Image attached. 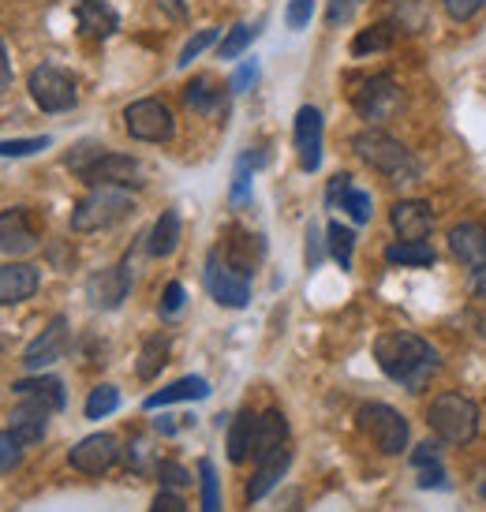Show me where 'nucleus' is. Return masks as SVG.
Wrapping results in <instances>:
<instances>
[{
    "label": "nucleus",
    "mask_w": 486,
    "mask_h": 512,
    "mask_svg": "<svg viewBox=\"0 0 486 512\" xmlns=\"http://www.w3.org/2000/svg\"><path fill=\"white\" fill-rule=\"evenodd\" d=\"M374 363L382 367L386 378L404 385L408 393H423V389L430 385V378L442 370L438 348H434L427 337L408 333V329L382 333V337L374 341Z\"/></svg>",
    "instance_id": "1"
},
{
    "label": "nucleus",
    "mask_w": 486,
    "mask_h": 512,
    "mask_svg": "<svg viewBox=\"0 0 486 512\" xmlns=\"http://www.w3.org/2000/svg\"><path fill=\"white\" fill-rule=\"evenodd\" d=\"M479 404L464 393H438L427 408L430 434L442 445H468L479 434Z\"/></svg>",
    "instance_id": "2"
},
{
    "label": "nucleus",
    "mask_w": 486,
    "mask_h": 512,
    "mask_svg": "<svg viewBox=\"0 0 486 512\" xmlns=\"http://www.w3.org/2000/svg\"><path fill=\"white\" fill-rule=\"evenodd\" d=\"M352 146H356V154L363 157L374 172L389 176L393 184H412L415 176H419V161L412 157V150L404 143H397L393 135H386V131H378V128L359 131L356 139H352Z\"/></svg>",
    "instance_id": "3"
},
{
    "label": "nucleus",
    "mask_w": 486,
    "mask_h": 512,
    "mask_svg": "<svg viewBox=\"0 0 486 512\" xmlns=\"http://www.w3.org/2000/svg\"><path fill=\"white\" fill-rule=\"evenodd\" d=\"M135 210V202L124 187H90V195L75 202L72 210V232H105L120 225Z\"/></svg>",
    "instance_id": "4"
},
{
    "label": "nucleus",
    "mask_w": 486,
    "mask_h": 512,
    "mask_svg": "<svg viewBox=\"0 0 486 512\" xmlns=\"http://www.w3.org/2000/svg\"><path fill=\"white\" fill-rule=\"evenodd\" d=\"M359 430L374 441V449L386 456H401L408 453V441H412V427L393 404H382V400H371L356 412Z\"/></svg>",
    "instance_id": "5"
},
{
    "label": "nucleus",
    "mask_w": 486,
    "mask_h": 512,
    "mask_svg": "<svg viewBox=\"0 0 486 512\" xmlns=\"http://www.w3.org/2000/svg\"><path fill=\"white\" fill-rule=\"evenodd\" d=\"M202 281H206L210 299L221 303V307H229V311H243V307L251 303V281H247L240 270H232L229 262H225V255H221V247H214V251L206 255Z\"/></svg>",
    "instance_id": "6"
},
{
    "label": "nucleus",
    "mask_w": 486,
    "mask_h": 512,
    "mask_svg": "<svg viewBox=\"0 0 486 512\" xmlns=\"http://www.w3.org/2000/svg\"><path fill=\"white\" fill-rule=\"evenodd\" d=\"M27 90L42 113H68L75 101H79L75 79L64 68H57V64H38L27 79Z\"/></svg>",
    "instance_id": "7"
},
{
    "label": "nucleus",
    "mask_w": 486,
    "mask_h": 512,
    "mask_svg": "<svg viewBox=\"0 0 486 512\" xmlns=\"http://www.w3.org/2000/svg\"><path fill=\"white\" fill-rule=\"evenodd\" d=\"M124 128L139 143H169L176 135V120L161 98H139L124 109Z\"/></svg>",
    "instance_id": "8"
},
{
    "label": "nucleus",
    "mask_w": 486,
    "mask_h": 512,
    "mask_svg": "<svg viewBox=\"0 0 486 512\" xmlns=\"http://www.w3.org/2000/svg\"><path fill=\"white\" fill-rule=\"evenodd\" d=\"M131 285H135V273H131V255H128L120 266L98 270L86 281V299H90L98 311H116V307L131 296Z\"/></svg>",
    "instance_id": "9"
},
{
    "label": "nucleus",
    "mask_w": 486,
    "mask_h": 512,
    "mask_svg": "<svg viewBox=\"0 0 486 512\" xmlns=\"http://www.w3.org/2000/svg\"><path fill=\"white\" fill-rule=\"evenodd\" d=\"M83 180L90 187H143V165H139V157L131 154H113V150H105V154L83 172Z\"/></svg>",
    "instance_id": "10"
},
{
    "label": "nucleus",
    "mask_w": 486,
    "mask_h": 512,
    "mask_svg": "<svg viewBox=\"0 0 486 512\" xmlns=\"http://www.w3.org/2000/svg\"><path fill=\"white\" fill-rule=\"evenodd\" d=\"M352 105L363 120L378 124V120H389L393 109L401 105V90L389 75H371V79H363L359 90H352Z\"/></svg>",
    "instance_id": "11"
},
{
    "label": "nucleus",
    "mask_w": 486,
    "mask_h": 512,
    "mask_svg": "<svg viewBox=\"0 0 486 512\" xmlns=\"http://www.w3.org/2000/svg\"><path fill=\"white\" fill-rule=\"evenodd\" d=\"M116 460H120V441L113 434H105V430L86 434L83 441H75L72 449H68V464L75 471H83V475H105Z\"/></svg>",
    "instance_id": "12"
},
{
    "label": "nucleus",
    "mask_w": 486,
    "mask_h": 512,
    "mask_svg": "<svg viewBox=\"0 0 486 512\" xmlns=\"http://www.w3.org/2000/svg\"><path fill=\"white\" fill-rule=\"evenodd\" d=\"M322 135H326L322 113H318L315 105H303L300 113H296V124H292V139H296V154H300L303 172H318V165H322Z\"/></svg>",
    "instance_id": "13"
},
{
    "label": "nucleus",
    "mask_w": 486,
    "mask_h": 512,
    "mask_svg": "<svg viewBox=\"0 0 486 512\" xmlns=\"http://www.w3.org/2000/svg\"><path fill=\"white\" fill-rule=\"evenodd\" d=\"M64 352H68V318L64 314H57L49 326L34 337V341L27 344V352H23V367L27 370H45L53 367L57 359H64Z\"/></svg>",
    "instance_id": "14"
},
{
    "label": "nucleus",
    "mask_w": 486,
    "mask_h": 512,
    "mask_svg": "<svg viewBox=\"0 0 486 512\" xmlns=\"http://www.w3.org/2000/svg\"><path fill=\"white\" fill-rule=\"evenodd\" d=\"M38 243H42V236H38V225H34L27 206H15V210L0 214V251L4 255H30Z\"/></svg>",
    "instance_id": "15"
},
{
    "label": "nucleus",
    "mask_w": 486,
    "mask_h": 512,
    "mask_svg": "<svg viewBox=\"0 0 486 512\" xmlns=\"http://www.w3.org/2000/svg\"><path fill=\"white\" fill-rule=\"evenodd\" d=\"M49 415H53L49 404H42V400H34V397H19V404H15L12 415H8V430H12V438L19 441L23 449H30V445H38V441L45 438Z\"/></svg>",
    "instance_id": "16"
},
{
    "label": "nucleus",
    "mask_w": 486,
    "mask_h": 512,
    "mask_svg": "<svg viewBox=\"0 0 486 512\" xmlns=\"http://www.w3.org/2000/svg\"><path fill=\"white\" fill-rule=\"evenodd\" d=\"M292 453L288 449V419L281 412H262L255 419V445H251V456L255 464H266V460H277V456Z\"/></svg>",
    "instance_id": "17"
},
{
    "label": "nucleus",
    "mask_w": 486,
    "mask_h": 512,
    "mask_svg": "<svg viewBox=\"0 0 486 512\" xmlns=\"http://www.w3.org/2000/svg\"><path fill=\"white\" fill-rule=\"evenodd\" d=\"M42 288V273L30 262H4L0 266V307H15Z\"/></svg>",
    "instance_id": "18"
},
{
    "label": "nucleus",
    "mask_w": 486,
    "mask_h": 512,
    "mask_svg": "<svg viewBox=\"0 0 486 512\" xmlns=\"http://www.w3.org/2000/svg\"><path fill=\"white\" fill-rule=\"evenodd\" d=\"M449 251L460 266H483L486 262V225L483 221H460V225L449 228Z\"/></svg>",
    "instance_id": "19"
},
{
    "label": "nucleus",
    "mask_w": 486,
    "mask_h": 512,
    "mask_svg": "<svg viewBox=\"0 0 486 512\" xmlns=\"http://www.w3.org/2000/svg\"><path fill=\"white\" fill-rule=\"evenodd\" d=\"M389 221H393V232H397L401 240H427L430 232H434V210H430V202H423V199L397 202Z\"/></svg>",
    "instance_id": "20"
},
{
    "label": "nucleus",
    "mask_w": 486,
    "mask_h": 512,
    "mask_svg": "<svg viewBox=\"0 0 486 512\" xmlns=\"http://www.w3.org/2000/svg\"><path fill=\"white\" fill-rule=\"evenodd\" d=\"M75 23H79L86 38H113L116 30H120V15H116L109 0H79Z\"/></svg>",
    "instance_id": "21"
},
{
    "label": "nucleus",
    "mask_w": 486,
    "mask_h": 512,
    "mask_svg": "<svg viewBox=\"0 0 486 512\" xmlns=\"http://www.w3.org/2000/svg\"><path fill=\"white\" fill-rule=\"evenodd\" d=\"M210 397V382L199 378V374H187V378H176L172 385L158 389V393H150L143 400L146 412H158V408H169V404H180V400H206Z\"/></svg>",
    "instance_id": "22"
},
{
    "label": "nucleus",
    "mask_w": 486,
    "mask_h": 512,
    "mask_svg": "<svg viewBox=\"0 0 486 512\" xmlns=\"http://www.w3.org/2000/svg\"><path fill=\"white\" fill-rule=\"evenodd\" d=\"M262 236H247V232H240V228H232V240L221 247V255H225V262H229L232 270H240L243 277H251L258 266V258H262Z\"/></svg>",
    "instance_id": "23"
},
{
    "label": "nucleus",
    "mask_w": 486,
    "mask_h": 512,
    "mask_svg": "<svg viewBox=\"0 0 486 512\" xmlns=\"http://www.w3.org/2000/svg\"><path fill=\"white\" fill-rule=\"evenodd\" d=\"M12 389H15V397L42 400V404H49L53 412H64V404H68L64 382H60V378H53V374H34V378H19V382H15Z\"/></svg>",
    "instance_id": "24"
},
{
    "label": "nucleus",
    "mask_w": 486,
    "mask_h": 512,
    "mask_svg": "<svg viewBox=\"0 0 486 512\" xmlns=\"http://www.w3.org/2000/svg\"><path fill=\"white\" fill-rule=\"evenodd\" d=\"M180 232H184V221H180V210H165V214L154 221L150 236H146V251L154 258H169L176 247H180Z\"/></svg>",
    "instance_id": "25"
},
{
    "label": "nucleus",
    "mask_w": 486,
    "mask_h": 512,
    "mask_svg": "<svg viewBox=\"0 0 486 512\" xmlns=\"http://www.w3.org/2000/svg\"><path fill=\"white\" fill-rule=\"evenodd\" d=\"M255 412H236L229 423V438H225V453H229L232 464H243L251 456V445H255Z\"/></svg>",
    "instance_id": "26"
},
{
    "label": "nucleus",
    "mask_w": 486,
    "mask_h": 512,
    "mask_svg": "<svg viewBox=\"0 0 486 512\" xmlns=\"http://www.w3.org/2000/svg\"><path fill=\"white\" fill-rule=\"evenodd\" d=\"M434 247L427 240H401V243H389L386 247V262L389 266H408V270H427L434 266Z\"/></svg>",
    "instance_id": "27"
},
{
    "label": "nucleus",
    "mask_w": 486,
    "mask_h": 512,
    "mask_svg": "<svg viewBox=\"0 0 486 512\" xmlns=\"http://www.w3.org/2000/svg\"><path fill=\"white\" fill-rule=\"evenodd\" d=\"M288 464H292V453L277 456V460H266V464H258V471L251 475V483H247V501L255 505V501L266 498L273 486L281 483V475L288 471Z\"/></svg>",
    "instance_id": "28"
},
{
    "label": "nucleus",
    "mask_w": 486,
    "mask_h": 512,
    "mask_svg": "<svg viewBox=\"0 0 486 512\" xmlns=\"http://www.w3.org/2000/svg\"><path fill=\"white\" fill-rule=\"evenodd\" d=\"M326 247L333 262L341 266V270H352V262H356V232L341 221H329L326 225Z\"/></svg>",
    "instance_id": "29"
},
{
    "label": "nucleus",
    "mask_w": 486,
    "mask_h": 512,
    "mask_svg": "<svg viewBox=\"0 0 486 512\" xmlns=\"http://www.w3.org/2000/svg\"><path fill=\"white\" fill-rule=\"evenodd\" d=\"M169 348L172 341L169 337H150V341L143 344V352H139V363H135V374L143 378V382H154L161 374V367L169 363Z\"/></svg>",
    "instance_id": "30"
},
{
    "label": "nucleus",
    "mask_w": 486,
    "mask_h": 512,
    "mask_svg": "<svg viewBox=\"0 0 486 512\" xmlns=\"http://www.w3.org/2000/svg\"><path fill=\"white\" fill-rule=\"evenodd\" d=\"M184 105L191 109V113H214L217 105H221V90L214 86V79L199 75V79H191V83H187Z\"/></svg>",
    "instance_id": "31"
},
{
    "label": "nucleus",
    "mask_w": 486,
    "mask_h": 512,
    "mask_svg": "<svg viewBox=\"0 0 486 512\" xmlns=\"http://www.w3.org/2000/svg\"><path fill=\"white\" fill-rule=\"evenodd\" d=\"M262 161H266V154H258V150H247V154L236 157V172H232L229 191L232 202H247V195H251V172L262 169Z\"/></svg>",
    "instance_id": "32"
},
{
    "label": "nucleus",
    "mask_w": 486,
    "mask_h": 512,
    "mask_svg": "<svg viewBox=\"0 0 486 512\" xmlns=\"http://www.w3.org/2000/svg\"><path fill=\"white\" fill-rule=\"evenodd\" d=\"M393 45V23H374V27L359 30L356 42H352V53L356 57H367V53H382Z\"/></svg>",
    "instance_id": "33"
},
{
    "label": "nucleus",
    "mask_w": 486,
    "mask_h": 512,
    "mask_svg": "<svg viewBox=\"0 0 486 512\" xmlns=\"http://www.w3.org/2000/svg\"><path fill=\"white\" fill-rule=\"evenodd\" d=\"M120 408V389L116 385H94L86 397V419H105Z\"/></svg>",
    "instance_id": "34"
},
{
    "label": "nucleus",
    "mask_w": 486,
    "mask_h": 512,
    "mask_svg": "<svg viewBox=\"0 0 486 512\" xmlns=\"http://www.w3.org/2000/svg\"><path fill=\"white\" fill-rule=\"evenodd\" d=\"M199 490H202V512H225L221 509V479L214 471V460L199 464Z\"/></svg>",
    "instance_id": "35"
},
{
    "label": "nucleus",
    "mask_w": 486,
    "mask_h": 512,
    "mask_svg": "<svg viewBox=\"0 0 486 512\" xmlns=\"http://www.w3.org/2000/svg\"><path fill=\"white\" fill-rule=\"evenodd\" d=\"M49 135H30V139H0V157H30L49 150Z\"/></svg>",
    "instance_id": "36"
},
{
    "label": "nucleus",
    "mask_w": 486,
    "mask_h": 512,
    "mask_svg": "<svg viewBox=\"0 0 486 512\" xmlns=\"http://www.w3.org/2000/svg\"><path fill=\"white\" fill-rule=\"evenodd\" d=\"M255 34L258 30L251 27V23H236V27L225 34V42H221V60H236L247 49V45L255 42Z\"/></svg>",
    "instance_id": "37"
},
{
    "label": "nucleus",
    "mask_w": 486,
    "mask_h": 512,
    "mask_svg": "<svg viewBox=\"0 0 486 512\" xmlns=\"http://www.w3.org/2000/svg\"><path fill=\"white\" fill-rule=\"evenodd\" d=\"M341 210H348V217H352V221H356V225H367V221H371V195H367V191H359L356 184L348 187V195H344L341 199Z\"/></svg>",
    "instance_id": "38"
},
{
    "label": "nucleus",
    "mask_w": 486,
    "mask_h": 512,
    "mask_svg": "<svg viewBox=\"0 0 486 512\" xmlns=\"http://www.w3.org/2000/svg\"><path fill=\"white\" fill-rule=\"evenodd\" d=\"M217 38H221V30H217V27H206V30H199L195 38H187V45L180 49V60H176V68H187V64L199 57V53H206V49H210Z\"/></svg>",
    "instance_id": "39"
},
{
    "label": "nucleus",
    "mask_w": 486,
    "mask_h": 512,
    "mask_svg": "<svg viewBox=\"0 0 486 512\" xmlns=\"http://www.w3.org/2000/svg\"><path fill=\"white\" fill-rule=\"evenodd\" d=\"M23 464V445L12 438V430H0V475H8Z\"/></svg>",
    "instance_id": "40"
},
{
    "label": "nucleus",
    "mask_w": 486,
    "mask_h": 512,
    "mask_svg": "<svg viewBox=\"0 0 486 512\" xmlns=\"http://www.w3.org/2000/svg\"><path fill=\"white\" fill-rule=\"evenodd\" d=\"M101 154H105V146H98V143H79L72 150V154H68V169L83 176V172L90 169V165H94V161H98Z\"/></svg>",
    "instance_id": "41"
},
{
    "label": "nucleus",
    "mask_w": 486,
    "mask_h": 512,
    "mask_svg": "<svg viewBox=\"0 0 486 512\" xmlns=\"http://www.w3.org/2000/svg\"><path fill=\"white\" fill-rule=\"evenodd\" d=\"M158 483L169 486V490H180V486H191V471H187L184 464L161 460V464H158Z\"/></svg>",
    "instance_id": "42"
},
{
    "label": "nucleus",
    "mask_w": 486,
    "mask_h": 512,
    "mask_svg": "<svg viewBox=\"0 0 486 512\" xmlns=\"http://www.w3.org/2000/svg\"><path fill=\"white\" fill-rule=\"evenodd\" d=\"M408 460H412V468H415V471H419V468H434V464H442V441L430 438V441H423V445H415Z\"/></svg>",
    "instance_id": "43"
},
{
    "label": "nucleus",
    "mask_w": 486,
    "mask_h": 512,
    "mask_svg": "<svg viewBox=\"0 0 486 512\" xmlns=\"http://www.w3.org/2000/svg\"><path fill=\"white\" fill-rule=\"evenodd\" d=\"M311 15H315V0H288V8H285L288 30H303L311 23Z\"/></svg>",
    "instance_id": "44"
},
{
    "label": "nucleus",
    "mask_w": 486,
    "mask_h": 512,
    "mask_svg": "<svg viewBox=\"0 0 486 512\" xmlns=\"http://www.w3.org/2000/svg\"><path fill=\"white\" fill-rule=\"evenodd\" d=\"M255 83H258V60H243L240 68L232 72L229 90H232V94H247V90H251Z\"/></svg>",
    "instance_id": "45"
},
{
    "label": "nucleus",
    "mask_w": 486,
    "mask_h": 512,
    "mask_svg": "<svg viewBox=\"0 0 486 512\" xmlns=\"http://www.w3.org/2000/svg\"><path fill=\"white\" fill-rule=\"evenodd\" d=\"M184 299H187L184 285H180V281H169L165 292H161V318H176L180 307H184Z\"/></svg>",
    "instance_id": "46"
},
{
    "label": "nucleus",
    "mask_w": 486,
    "mask_h": 512,
    "mask_svg": "<svg viewBox=\"0 0 486 512\" xmlns=\"http://www.w3.org/2000/svg\"><path fill=\"white\" fill-rule=\"evenodd\" d=\"M442 4L449 19H457V23H468V19H475L486 8V0H442Z\"/></svg>",
    "instance_id": "47"
},
{
    "label": "nucleus",
    "mask_w": 486,
    "mask_h": 512,
    "mask_svg": "<svg viewBox=\"0 0 486 512\" xmlns=\"http://www.w3.org/2000/svg\"><path fill=\"white\" fill-rule=\"evenodd\" d=\"M326 251H329L326 240H322L318 225L311 221V225H307V270H318V262H322V255H326Z\"/></svg>",
    "instance_id": "48"
},
{
    "label": "nucleus",
    "mask_w": 486,
    "mask_h": 512,
    "mask_svg": "<svg viewBox=\"0 0 486 512\" xmlns=\"http://www.w3.org/2000/svg\"><path fill=\"white\" fill-rule=\"evenodd\" d=\"M356 8H359V0H329L326 23H329V27H344V23L356 15Z\"/></svg>",
    "instance_id": "49"
},
{
    "label": "nucleus",
    "mask_w": 486,
    "mask_h": 512,
    "mask_svg": "<svg viewBox=\"0 0 486 512\" xmlns=\"http://www.w3.org/2000/svg\"><path fill=\"white\" fill-rule=\"evenodd\" d=\"M150 512H187V505H184V498H180L176 490L161 486V494L150 501Z\"/></svg>",
    "instance_id": "50"
},
{
    "label": "nucleus",
    "mask_w": 486,
    "mask_h": 512,
    "mask_svg": "<svg viewBox=\"0 0 486 512\" xmlns=\"http://www.w3.org/2000/svg\"><path fill=\"white\" fill-rule=\"evenodd\" d=\"M415 475H419L415 483L423 486V490H445V486H449V479H445V468H442V464H434V468H419Z\"/></svg>",
    "instance_id": "51"
},
{
    "label": "nucleus",
    "mask_w": 486,
    "mask_h": 512,
    "mask_svg": "<svg viewBox=\"0 0 486 512\" xmlns=\"http://www.w3.org/2000/svg\"><path fill=\"white\" fill-rule=\"evenodd\" d=\"M348 187H352V176H348V172H337V176L329 180V191H326L329 206H341V199L348 195Z\"/></svg>",
    "instance_id": "52"
},
{
    "label": "nucleus",
    "mask_w": 486,
    "mask_h": 512,
    "mask_svg": "<svg viewBox=\"0 0 486 512\" xmlns=\"http://www.w3.org/2000/svg\"><path fill=\"white\" fill-rule=\"evenodd\" d=\"M12 86V64H8V49H4V38H0V90Z\"/></svg>",
    "instance_id": "53"
},
{
    "label": "nucleus",
    "mask_w": 486,
    "mask_h": 512,
    "mask_svg": "<svg viewBox=\"0 0 486 512\" xmlns=\"http://www.w3.org/2000/svg\"><path fill=\"white\" fill-rule=\"evenodd\" d=\"M468 285H472L475 296L486 299V262H483V266H475V270H472V281H468Z\"/></svg>",
    "instance_id": "54"
},
{
    "label": "nucleus",
    "mask_w": 486,
    "mask_h": 512,
    "mask_svg": "<svg viewBox=\"0 0 486 512\" xmlns=\"http://www.w3.org/2000/svg\"><path fill=\"white\" fill-rule=\"evenodd\" d=\"M161 8H165V12L172 15V19H184V0H161Z\"/></svg>",
    "instance_id": "55"
},
{
    "label": "nucleus",
    "mask_w": 486,
    "mask_h": 512,
    "mask_svg": "<svg viewBox=\"0 0 486 512\" xmlns=\"http://www.w3.org/2000/svg\"><path fill=\"white\" fill-rule=\"evenodd\" d=\"M479 494H483V498H486V483H483V486H479Z\"/></svg>",
    "instance_id": "56"
}]
</instances>
